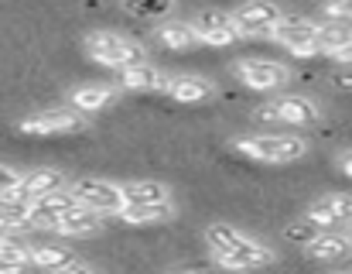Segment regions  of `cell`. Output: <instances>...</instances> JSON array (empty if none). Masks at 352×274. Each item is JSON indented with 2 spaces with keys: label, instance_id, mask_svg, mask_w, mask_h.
I'll use <instances>...</instances> for the list:
<instances>
[{
  "label": "cell",
  "instance_id": "cell-1",
  "mask_svg": "<svg viewBox=\"0 0 352 274\" xmlns=\"http://www.w3.org/2000/svg\"><path fill=\"white\" fill-rule=\"evenodd\" d=\"M233 147L250 158V161H263V165H287L308 154V140L298 134H250L236 137Z\"/></svg>",
  "mask_w": 352,
  "mask_h": 274
},
{
  "label": "cell",
  "instance_id": "cell-2",
  "mask_svg": "<svg viewBox=\"0 0 352 274\" xmlns=\"http://www.w3.org/2000/svg\"><path fill=\"white\" fill-rule=\"evenodd\" d=\"M86 52L93 62L107 65V69H126V65H140L144 62V48L117 31H93L86 38Z\"/></svg>",
  "mask_w": 352,
  "mask_h": 274
},
{
  "label": "cell",
  "instance_id": "cell-3",
  "mask_svg": "<svg viewBox=\"0 0 352 274\" xmlns=\"http://www.w3.org/2000/svg\"><path fill=\"white\" fill-rule=\"evenodd\" d=\"M270 38L277 45H284L291 55L298 59H311V55H322V45H318V21L305 17V14H284L277 21V28L270 31Z\"/></svg>",
  "mask_w": 352,
  "mask_h": 274
},
{
  "label": "cell",
  "instance_id": "cell-4",
  "mask_svg": "<svg viewBox=\"0 0 352 274\" xmlns=\"http://www.w3.org/2000/svg\"><path fill=\"white\" fill-rule=\"evenodd\" d=\"M79 206H86V209H93V213H100V216H117L120 209H123V192H120L117 182H110V178H96V175H86V178H76L69 189H65Z\"/></svg>",
  "mask_w": 352,
  "mask_h": 274
},
{
  "label": "cell",
  "instance_id": "cell-5",
  "mask_svg": "<svg viewBox=\"0 0 352 274\" xmlns=\"http://www.w3.org/2000/svg\"><path fill=\"white\" fill-rule=\"evenodd\" d=\"M233 69L239 76V83L256 89V93H274L291 79V69L280 65V62H270V59H239Z\"/></svg>",
  "mask_w": 352,
  "mask_h": 274
},
{
  "label": "cell",
  "instance_id": "cell-6",
  "mask_svg": "<svg viewBox=\"0 0 352 274\" xmlns=\"http://www.w3.org/2000/svg\"><path fill=\"white\" fill-rule=\"evenodd\" d=\"M82 127H86V117L79 110H38V114H31L17 124V131L28 137L72 134V131H82Z\"/></svg>",
  "mask_w": 352,
  "mask_h": 274
},
{
  "label": "cell",
  "instance_id": "cell-7",
  "mask_svg": "<svg viewBox=\"0 0 352 274\" xmlns=\"http://www.w3.org/2000/svg\"><path fill=\"white\" fill-rule=\"evenodd\" d=\"M322 110L308 100V96H280L267 107L256 110V120H280V124H291V127H305V124H318Z\"/></svg>",
  "mask_w": 352,
  "mask_h": 274
},
{
  "label": "cell",
  "instance_id": "cell-8",
  "mask_svg": "<svg viewBox=\"0 0 352 274\" xmlns=\"http://www.w3.org/2000/svg\"><path fill=\"white\" fill-rule=\"evenodd\" d=\"M230 17H233V24L239 28L243 38H260V34H270L277 28V21L284 17V10L274 0H250L236 14H230Z\"/></svg>",
  "mask_w": 352,
  "mask_h": 274
},
{
  "label": "cell",
  "instance_id": "cell-9",
  "mask_svg": "<svg viewBox=\"0 0 352 274\" xmlns=\"http://www.w3.org/2000/svg\"><path fill=\"white\" fill-rule=\"evenodd\" d=\"M192 34H195L199 45H212V48H226V45H233V41L243 38L239 28L233 24V17L223 14V10H202L192 21Z\"/></svg>",
  "mask_w": 352,
  "mask_h": 274
},
{
  "label": "cell",
  "instance_id": "cell-10",
  "mask_svg": "<svg viewBox=\"0 0 352 274\" xmlns=\"http://www.w3.org/2000/svg\"><path fill=\"white\" fill-rule=\"evenodd\" d=\"M79 202L69 196V192H52V196H41V199H34V202H28V230H55V223L69 213V209H76Z\"/></svg>",
  "mask_w": 352,
  "mask_h": 274
},
{
  "label": "cell",
  "instance_id": "cell-11",
  "mask_svg": "<svg viewBox=\"0 0 352 274\" xmlns=\"http://www.w3.org/2000/svg\"><path fill=\"white\" fill-rule=\"evenodd\" d=\"M305 223L311 226H339V223H352V196L346 192H332V196H322L308 206L305 213Z\"/></svg>",
  "mask_w": 352,
  "mask_h": 274
},
{
  "label": "cell",
  "instance_id": "cell-12",
  "mask_svg": "<svg viewBox=\"0 0 352 274\" xmlns=\"http://www.w3.org/2000/svg\"><path fill=\"white\" fill-rule=\"evenodd\" d=\"M65 185H69L65 171H58V168H38V171H28V175L21 178V185L14 189V196L24 199V202H34V199H41V196L65 192Z\"/></svg>",
  "mask_w": 352,
  "mask_h": 274
},
{
  "label": "cell",
  "instance_id": "cell-13",
  "mask_svg": "<svg viewBox=\"0 0 352 274\" xmlns=\"http://www.w3.org/2000/svg\"><path fill=\"white\" fill-rule=\"evenodd\" d=\"M212 261H216L223 271H256V268H267V264H274V261H277V254L256 240V244H250V247H243V251L212 254Z\"/></svg>",
  "mask_w": 352,
  "mask_h": 274
},
{
  "label": "cell",
  "instance_id": "cell-14",
  "mask_svg": "<svg viewBox=\"0 0 352 274\" xmlns=\"http://www.w3.org/2000/svg\"><path fill=\"white\" fill-rule=\"evenodd\" d=\"M168 83H171V76H164L161 69H154L147 62L120 69V89H130V93H147V89L168 93Z\"/></svg>",
  "mask_w": 352,
  "mask_h": 274
},
{
  "label": "cell",
  "instance_id": "cell-15",
  "mask_svg": "<svg viewBox=\"0 0 352 274\" xmlns=\"http://www.w3.org/2000/svg\"><path fill=\"white\" fill-rule=\"evenodd\" d=\"M120 192H123V206H161V202H171V185L154 182V178L126 182V185H120Z\"/></svg>",
  "mask_w": 352,
  "mask_h": 274
},
{
  "label": "cell",
  "instance_id": "cell-16",
  "mask_svg": "<svg viewBox=\"0 0 352 274\" xmlns=\"http://www.w3.org/2000/svg\"><path fill=\"white\" fill-rule=\"evenodd\" d=\"M100 230H103V216L86 209V206H76L55 223L52 233H58V237H96Z\"/></svg>",
  "mask_w": 352,
  "mask_h": 274
},
{
  "label": "cell",
  "instance_id": "cell-17",
  "mask_svg": "<svg viewBox=\"0 0 352 274\" xmlns=\"http://www.w3.org/2000/svg\"><path fill=\"white\" fill-rule=\"evenodd\" d=\"M305 254L311 261H346L352 254L349 233H318L305 244Z\"/></svg>",
  "mask_w": 352,
  "mask_h": 274
},
{
  "label": "cell",
  "instance_id": "cell-18",
  "mask_svg": "<svg viewBox=\"0 0 352 274\" xmlns=\"http://www.w3.org/2000/svg\"><path fill=\"white\" fill-rule=\"evenodd\" d=\"M120 86H107V83H93V86H79L72 93V107L79 114H96V110H107L110 103H117Z\"/></svg>",
  "mask_w": 352,
  "mask_h": 274
},
{
  "label": "cell",
  "instance_id": "cell-19",
  "mask_svg": "<svg viewBox=\"0 0 352 274\" xmlns=\"http://www.w3.org/2000/svg\"><path fill=\"white\" fill-rule=\"evenodd\" d=\"M212 93H216V86L209 79H202V76H175L168 83V96L178 100V103H202Z\"/></svg>",
  "mask_w": 352,
  "mask_h": 274
},
{
  "label": "cell",
  "instance_id": "cell-20",
  "mask_svg": "<svg viewBox=\"0 0 352 274\" xmlns=\"http://www.w3.org/2000/svg\"><path fill=\"white\" fill-rule=\"evenodd\" d=\"M117 216L126 226H157V223H171L175 220V202H161V206H123Z\"/></svg>",
  "mask_w": 352,
  "mask_h": 274
},
{
  "label": "cell",
  "instance_id": "cell-21",
  "mask_svg": "<svg viewBox=\"0 0 352 274\" xmlns=\"http://www.w3.org/2000/svg\"><path fill=\"white\" fill-rule=\"evenodd\" d=\"M206 244H209L212 254H230V251H243V247H250V244H256V240L246 237L243 230L230 226V223H212V226L206 230Z\"/></svg>",
  "mask_w": 352,
  "mask_h": 274
},
{
  "label": "cell",
  "instance_id": "cell-22",
  "mask_svg": "<svg viewBox=\"0 0 352 274\" xmlns=\"http://www.w3.org/2000/svg\"><path fill=\"white\" fill-rule=\"evenodd\" d=\"M72 261H76V254H72L69 247H58V244H38V247H28V264L41 268L45 274L58 271V268H65V264H72Z\"/></svg>",
  "mask_w": 352,
  "mask_h": 274
},
{
  "label": "cell",
  "instance_id": "cell-23",
  "mask_svg": "<svg viewBox=\"0 0 352 274\" xmlns=\"http://www.w3.org/2000/svg\"><path fill=\"white\" fill-rule=\"evenodd\" d=\"M17 230H28V202L10 192L0 196V233H17Z\"/></svg>",
  "mask_w": 352,
  "mask_h": 274
},
{
  "label": "cell",
  "instance_id": "cell-24",
  "mask_svg": "<svg viewBox=\"0 0 352 274\" xmlns=\"http://www.w3.org/2000/svg\"><path fill=\"white\" fill-rule=\"evenodd\" d=\"M157 41H161L164 48H175V52L199 45L195 34H192V24H182V21H164V24H157Z\"/></svg>",
  "mask_w": 352,
  "mask_h": 274
},
{
  "label": "cell",
  "instance_id": "cell-25",
  "mask_svg": "<svg viewBox=\"0 0 352 274\" xmlns=\"http://www.w3.org/2000/svg\"><path fill=\"white\" fill-rule=\"evenodd\" d=\"M318 45L322 52H336V48H346L352 45V24L349 21H329V24H318Z\"/></svg>",
  "mask_w": 352,
  "mask_h": 274
},
{
  "label": "cell",
  "instance_id": "cell-26",
  "mask_svg": "<svg viewBox=\"0 0 352 274\" xmlns=\"http://www.w3.org/2000/svg\"><path fill=\"white\" fill-rule=\"evenodd\" d=\"M123 10L133 17H144V21H157L175 10V0H123Z\"/></svg>",
  "mask_w": 352,
  "mask_h": 274
},
{
  "label": "cell",
  "instance_id": "cell-27",
  "mask_svg": "<svg viewBox=\"0 0 352 274\" xmlns=\"http://www.w3.org/2000/svg\"><path fill=\"white\" fill-rule=\"evenodd\" d=\"M0 264H17V268L28 264V247L17 244L10 233H0Z\"/></svg>",
  "mask_w": 352,
  "mask_h": 274
},
{
  "label": "cell",
  "instance_id": "cell-28",
  "mask_svg": "<svg viewBox=\"0 0 352 274\" xmlns=\"http://www.w3.org/2000/svg\"><path fill=\"white\" fill-rule=\"evenodd\" d=\"M325 14L336 17V21H349L352 24V0H329L325 3Z\"/></svg>",
  "mask_w": 352,
  "mask_h": 274
},
{
  "label": "cell",
  "instance_id": "cell-29",
  "mask_svg": "<svg viewBox=\"0 0 352 274\" xmlns=\"http://www.w3.org/2000/svg\"><path fill=\"white\" fill-rule=\"evenodd\" d=\"M21 178H24V175H21L17 168L0 165V196H3V192H10V189H17V185H21Z\"/></svg>",
  "mask_w": 352,
  "mask_h": 274
},
{
  "label": "cell",
  "instance_id": "cell-30",
  "mask_svg": "<svg viewBox=\"0 0 352 274\" xmlns=\"http://www.w3.org/2000/svg\"><path fill=\"white\" fill-rule=\"evenodd\" d=\"M52 274H96L89 264H82V261H72V264H65V268H58V271Z\"/></svg>",
  "mask_w": 352,
  "mask_h": 274
},
{
  "label": "cell",
  "instance_id": "cell-31",
  "mask_svg": "<svg viewBox=\"0 0 352 274\" xmlns=\"http://www.w3.org/2000/svg\"><path fill=\"white\" fill-rule=\"evenodd\" d=\"M332 83H336V89H349V93H352V69L336 72V76H332Z\"/></svg>",
  "mask_w": 352,
  "mask_h": 274
},
{
  "label": "cell",
  "instance_id": "cell-32",
  "mask_svg": "<svg viewBox=\"0 0 352 274\" xmlns=\"http://www.w3.org/2000/svg\"><path fill=\"white\" fill-rule=\"evenodd\" d=\"M339 171H342L346 178H352V151H346V154H339Z\"/></svg>",
  "mask_w": 352,
  "mask_h": 274
},
{
  "label": "cell",
  "instance_id": "cell-33",
  "mask_svg": "<svg viewBox=\"0 0 352 274\" xmlns=\"http://www.w3.org/2000/svg\"><path fill=\"white\" fill-rule=\"evenodd\" d=\"M0 274H24V268H17V264H0Z\"/></svg>",
  "mask_w": 352,
  "mask_h": 274
},
{
  "label": "cell",
  "instance_id": "cell-34",
  "mask_svg": "<svg viewBox=\"0 0 352 274\" xmlns=\"http://www.w3.org/2000/svg\"><path fill=\"white\" fill-rule=\"evenodd\" d=\"M349 240H352V223H349Z\"/></svg>",
  "mask_w": 352,
  "mask_h": 274
},
{
  "label": "cell",
  "instance_id": "cell-35",
  "mask_svg": "<svg viewBox=\"0 0 352 274\" xmlns=\"http://www.w3.org/2000/svg\"><path fill=\"white\" fill-rule=\"evenodd\" d=\"M339 274H349V271H339Z\"/></svg>",
  "mask_w": 352,
  "mask_h": 274
},
{
  "label": "cell",
  "instance_id": "cell-36",
  "mask_svg": "<svg viewBox=\"0 0 352 274\" xmlns=\"http://www.w3.org/2000/svg\"><path fill=\"white\" fill-rule=\"evenodd\" d=\"M188 274H192V271H188Z\"/></svg>",
  "mask_w": 352,
  "mask_h": 274
}]
</instances>
